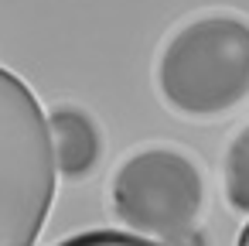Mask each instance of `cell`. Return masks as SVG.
<instances>
[{
    "label": "cell",
    "instance_id": "1",
    "mask_svg": "<svg viewBox=\"0 0 249 246\" xmlns=\"http://www.w3.org/2000/svg\"><path fill=\"white\" fill-rule=\"evenodd\" d=\"M154 86L160 103L191 123H212L249 99V18L208 11L181 28L157 52Z\"/></svg>",
    "mask_w": 249,
    "mask_h": 246
},
{
    "label": "cell",
    "instance_id": "5",
    "mask_svg": "<svg viewBox=\"0 0 249 246\" xmlns=\"http://www.w3.org/2000/svg\"><path fill=\"white\" fill-rule=\"evenodd\" d=\"M222 188L235 212L249 215V123H242L222 157Z\"/></svg>",
    "mask_w": 249,
    "mask_h": 246
},
{
    "label": "cell",
    "instance_id": "4",
    "mask_svg": "<svg viewBox=\"0 0 249 246\" xmlns=\"http://www.w3.org/2000/svg\"><path fill=\"white\" fill-rule=\"evenodd\" d=\"M48 130H52L58 178L65 181L92 178L106 154V133L99 120L79 103H58L48 110Z\"/></svg>",
    "mask_w": 249,
    "mask_h": 246
},
{
    "label": "cell",
    "instance_id": "6",
    "mask_svg": "<svg viewBox=\"0 0 249 246\" xmlns=\"http://www.w3.org/2000/svg\"><path fill=\"white\" fill-rule=\"evenodd\" d=\"M58 246H167V243L143 239L137 232H120V229H89V232H79V236L62 239Z\"/></svg>",
    "mask_w": 249,
    "mask_h": 246
},
{
    "label": "cell",
    "instance_id": "3",
    "mask_svg": "<svg viewBox=\"0 0 249 246\" xmlns=\"http://www.w3.org/2000/svg\"><path fill=\"white\" fill-rule=\"evenodd\" d=\"M201 164L171 144H147L126 154L109 178V212L126 232L181 246L195 236L205 208Z\"/></svg>",
    "mask_w": 249,
    "mask_h": 246
},
{
    "label": "cell",
    "instance_id": "2",
    "mask_svg": "<svg viewBox=\"0 0 249 246\" xmlns=\"http://www.w3.org/2000/svg\"><path fill=\"white\" fill-rule=\"evenodd\" d=\"M55 185L48 110L18 72L0 65V246H38Z\"/></svg>",
    "mask_w": 249,
    "mask_h": 246
},
{
    "label": "cell",
    "instance_id": "7",
    "mask_svg": "<svg viewBox=\"0 0 249 246\" xmlns=\"http://www.w3.org/2000/svg\"><path fill=\"white\" fill-rule=\"evenodd\" d=\"M235 246H249V222L242 226V232H239V239H235Z\"/></svg>",
    "mask_w": 249,
    "mask_h": 246
}]
</instances>
